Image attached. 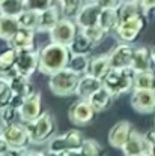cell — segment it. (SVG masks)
I'll list each match as a JSON object with an SVG mask.
<instances>
[{
  "instance_id": "obj_5",
  "label": "cell",
  "mask_w": 155,
  "mask_h": 156,
  "mask_svg": "<svg viewBox=\"0 0 155 156\" xmlns=\"http://www.w3.org/2000/svg\"><path fill=\"white\" fill-rule=\"evenodd\" d=\"M134 71L131 68L128 69H115L112 68V71L107 74V77L104 78V86L115 95V98L127 93L128 90L134 89Z\"/></svg>"
},
{
  "instance_id": "obj_26",
  "label": "cell",
  "mask_w": 155,
  "mask_h": 156,
  "mask_svg": "<svg viewBox=\"0 0 155 156\" xmlns=\"http://www.w3.org/2000/svg\"><path fill=\"white\" fill-rule=\"evenodd\" d=\"M18 30H20V23L17 17L0 15V39H5L8 42Z\"/></svg>"
},
{
  "instance_id": "obj_37",
  "label": "cell",
  "mask_w": 155,
  "mask_h": 156,
  "mask_svg": "<svg viewBox=\"0 0 155 156\" xmlns=\"http://www.w3.org/2000/svg\"><path fill=\"white\" fill-rule=\"evenodd\" d=\"M18 114V110L12 105H8L5 108L0 110V119L3 123H11V122H15V117Z\"/></svg>"
},
{
  "instance_id": "obj_39",
  "label": "cell",
  "mask_w": 155,
  "mask_h": 156,
  "mask_svg": "<svg viewBox=\"0 0 155 156\" xmlns=\"http://www.w3.org/2000/svg\"><path fill=\"white\" fill-rule=\"evenodd\" d=\"M137 3L146 11V12H149V11H152L155 9V0H136Z\"/></svg>"
},
{
  "instance_id": "obj_4",
  "label": "cell",
  "mask_w": 155,
  "mask_h": 156,
  "mask_svg": "<svg viewBox=\"0 0 155 156\" xmlns=\"http://www.w3.org/2000/svg\"><path fill=\"white\" fill-rule=\"evenodd\" d=\"M80 77H81L80 74H77L76 71H72L66 66L57 72H54L53 75H50V81H48L50 92L56 96L74 95L77 92Z\"/></svg>"
},
{
  "instance_id": "obj_14",
  "label": "cell",
  "mask_w": 155,
  "mask_h": 156,
  "mask_svg": "<svg viewBox=\"0 0 155 156\" xmlns=\"http://www.w3.org/2000/svg\"><path fill=\"white\" fill-rule=\"evenodd\" d=\"M102 8L98 5L97 2H90L87 5H83V8L80 9L77 15H76V24L80 29L84 27H90L99 24V15H101Z\"/></svg>"
},
{
  "instance_id": "obj_38",
  "label": "cell",
  "mask_w": 155,
  "mask_h": 156,
  "mask_svg": "<svg viewBox=\"0 0 155 156\" xmlns=\"http://www.w3.org/2000/svg\"><path fill=\"white\" fill-rule=\"evenodd\" d=\"M97 3L101 8H115V9H119V6L124 3V0H97Z\"/></svg>"
},
{
  "instance_id": "obj_7",
  "label": "cell",
  "mask_w": 155,
  "mask_h": 156,
  "mask_svg": "<svg viewBox=\"0 0 155 156\" xmlns=\"http://www.w3.org/2000/svg\"><path fill=\"white\" fill-rule=\"evenodd\" d=\"M3 136L9 143L12 153H21L23 150L27 149L29 144H32L26 123H17V122L3 123Z\"/></svg>"
},
{
  "instance_id": "obj_25",
  "label": "cell",
  "mask_w": 155,
  "mask_h": 156,
  "mask_svg": "<svg viewBox=\"0 0 155 156\" xmlns=\"http://www.w3.org/2000/svg\"><path fill=\"white\" fill-rule=\"evenodd\" d=\"M8 81H9V84H11V87H12V90H14L15 95H21V96L27 98V96H30L32 93H35L33 92V86L29 81V77H24L21 74H17V75L11 77Z\"/></svg>"
},
{
  "instance_id": "obj_23",
  "label": "cell",
  "mask_w": 155,
  "mask_h": 156,
  "mask_svg": "<svg viewBox=\"0 0 155 156\" xmlns=\"http://www.w3.org/2000/svg\"><path fill=\"white\" fill-rule=\"evenodd\" d=\"M151 58H152V51H151V48H146V47L134 48L133 62H131V69H133L134 72L149 71Z\"/></svg>"
},
{
  "instance_id": "obj_3",
  "label": "cell",
  "mask_w": 155,
  "mask_h": 156,
  "mask_svg": "<svg viewBox=\"0 0 155 156\" xmlns=\"http://www.w3.org/2000/svg\"><path fill=\"white\" fill-rule=\"evenodd\" d=\"M84 141L83 134L77 129L66 131L65 134L50 140L48 153L51 155H81V144Z\"/></svg>"
},
{
  "instance_id": "obj_30",
  "label": "cell",
  "mask_w": 155,
  "mask_h": 156,
  "mask_svg": "<svg viewBox=\"0 0 155 156\" xmlns=\"http://www.w3.org/2000/svg\"><path fill=\"white\" fill-rule=\"evenodd\" d=\"M62 15L66 18H76L80 9L84 5V0H57Z\"/></svg>"
},
{
  "instance_id": "obj_17",
  "label": "cell",
  "mask_w": 155,
  "mask_h": 156,
  "mask_svg": "<svg viewBox=\"0 0 155 156\" xmlns=\"http://www.w3.org/2000/svg\"><path fill=\"white\" fill-rule=\"evenodd\" d=\"M102 86H104L102 80H99V78L94 77V75H90V74L86 72V74H83V75L80 77L76 95H77L78 98H81V99H89V98L92 96L98 89H101Z\"/></svg>"
},
{
  "instance_id": "obj_32",
  "label": "cell",
  "mask_w": 155,
  "mask_h": 156,
  "mask_svg": "<svg viewBox=\"0 0 155 156\" xmlns=\"http://www.w3.org/2000/svg\"><path fill=\"white\" fill-rule=\"evenodd\" d=\"M89 58L87 54H71V58L68 62V68L76 71L77 74L83 75L87 72V68H89Z\"/></svg>"
},
{
  "instance_id": "obj_2",
  "label": "cell",
  "mask_w": 155,
  "mask_h": 156,
  "mask_svg": "<svg viewBox=\"0 0 155 156\" xmlns=\"http://www.w3.org/2000/svg\"><path fill=\"white\" fill-rule=\"evenodd\" d=\"M71 54L72 53H71L69 47L51 41L39 51L38 71L44 75H53L54 72L68 66Z\"/></svg>"
},
{
  "instance_id": "obj_28",
  "label": "cell",
  "mask_w": 155,
  "mask_h": 156,
  "mask_svg": "<svg viewBox=\"0 0 155 156\" xmlns=\"http://www.w3.org/2000/svg\"><path fill=\"white\" fill-rule=\"evenodd\" d=\"M26 9L24 0H0V15L18 17Z\"/></svg>"
},
{
  "instance_id": "obj_21",
  "label": "cell",
  "mask_w": 155,
  "mask_h": 156,
  "mask_svg": "<svg viewBox=\"0 0 155 156\" xmlns=\"http://www.w3.org/2000/svg\"><path fill=\"white\" fill-rule=\"evenodd\" d=\"M112 71V63H110V56H98V57L90 58L89 62V68H87V74L94 75L104 81V78L107 77V74Z\"/></svg>"
},
{
  "instance_id": "obj_27",
  "label": "cell",
  "mask_w": 155,
  "mask_h": 156,
  "mask_svg": "<svg viewBox=\"0 0 155 156\" xmlns=\"http://www.w3.org/2000/svg\"><path fill=\"white\" fill-rule=\"evenodd\" d=\"M20 27L23 29H29V30H38V23H39V11L35 9H24L18 17Z\"/></svg>"
},
{
  "instance_id": "obj_35",
  "label": "cell",
  "mask_w": 155,
  "mask_h": 156,
  "mask_svg": "<svg viewBox=\"0 0 155 156\" xmlns=\"http://www.w3.org/2000/svg\"><path fill=\"white\" fill-rule=\"evenodd\" d=\"M101 153V149H99V144H98L95 140H84L83 144H81V155H87V156H97Z\"/></svg>"
},
{
  "instance_id": "obj_20",
  "label": "cell",
  "mask_w": 155,
  "mask_h": 156,
  "mask_svg": "<svg viewBox=\"0 0 155 156\" xmlns=\"http://www.w3.org/2000/svg\"><path fill=\"white\" fill-rule=\"evenodd\" d=\"M15 60H17V50L9 48L0 54V78L9 80L11 77L17 75L15 69Z\"/></svg>"
},
{
  "instance_id": "obj_12",
  "label": "cell",
  "mask_w": 155,
  "mask_h": 156,
  "mask_svg": "<svg viewBox=\"0 0 155 156\" xmlns=\"http://www.w3.org/2000/svg\"><path fill=\"white\" fill-rule=\"evenodd\" d=\"M131 107L137 113L149 114L155 111V90H140L134 89L131 95Z\"/></svg>"
},
{
  "instance_id": "obj_44",
  "label": "cell",
  "mask_w": 155,
  "mask_h": 156,
  "mask_svg": "<svg viewBox=\"0 0 155 156\" xmlns=\"http://www.w3.org/2000/svg\"><path fill=\"white\" fill-rule=\"evenodd\" d=\"M154 128H155V117H154Z\"/></svg>"
},
{
  "instance_id": "obj_45",
  "label": "cell",
  "mask_w": 155,
  "mask_h": 156,
  "mask_svg": "<svg viewBox=\"0 0 155 156\" xmlns=\"http://www.w3.org/2000/svg\"><path fill=\"white\" fill-rule=\"evenodd\" d=\"M89 2H97V0H89Z\"/></svg>"
},
{
  "instance_id": "obj_16",
  "label": "cell",
  "mask_w": 155,
  "mask_h": 156,
  "mask_svg": "<svg viewBox=\"0 0 155 156\" xmlns=\"http://www.w3.org/2000/svg\"><path fill=\"white\" fill-rule=\"evenodd\" d=\"M133 54H134V48L131 45L119 44L116 48L109 54L112 68H115V69H128V68H131Z\"/></svg>"
},
{
  "instance_id": "obj_34",
  "label": "cell",
  "mask_w": 155,
  "mask_h": 156,
  "mask_svg": "<svg viewBox=\"0 0 155 156\" xmlns=\"http://www.w3.org/2000/svg\"><path fill=\"white\" fill-rule=\"evenodd\" d=\"M81 33L86 36V38H89L94 44H98V42H101L104 36L107 35V32L99 26V24H95V26H90V27H84V29H81Z\"/></svg>"
},
{
  "instance_id": "obj_29",
  "label": "cell",
  "mask_w": 155,
  "mask_h": 156,
  "mask_svg": "<svg viewBox=\"0 0 155 156\" xmlns=\"http://www.w3.org/2000/svg\"><path fill=\"white\" fill-rule=\"evenodd\" d=\"M134 89L155 90V74L151 71H142L134 74Z\"/></svg>"
},
{
  "instance_id": "obj_43",
  "label": "cell",
  "mask_w": 155,
  "mask_h": 156,
  "mask_svg": "<svg viewBox=\"0 0 155 156\" xmlns=\"http://www.w3.org/2000/svg\"><path fill=\"white\" fill-rule=\"evenodd\" d=\"M152 155L155 156V143H154V144H152Z\"/></svg>"
},
{
  "instance_id": "obj_9",
  "label": "cell",
  "mask_w": 155,
  "mask_h": 156,
  "mask_svg": "<svg viewBox=\"0 0 155 156\" xmlns=\"http://www.w3.org/2000/svg\"><path fill=\"white\" fill-rule=\"evenodd\" d=\"M120 150L127 156H146L152 155V144L148 141L145 134H140L134 129Z\"/></svg>"
},
{
  "instance_id": "obj_41",
  "label": "cell",
  "mask_w": 155,
  "mask_h": 156,
  "mask_svg": "<svg viewBox=\"0 0 155 156\" xmlns=\"http://www.w3.org/2000/svg\"><path fill=\"white\" fill-rule=\"evenodd\" d=\"M3 136V122H0V138Z\"/></svg>"
},
{
  "instance_id": "obj_42",
  "label": "cell",
  "mask_w": 155,
  "mask_h": 156,
  "mask_svg": "<svg viewBox=\"0 0 155 156\" xmlns=\"http://www.w3.org/2000/svg\"><path fill=\"white\" fill-rule=\"evenodd\" d=\"M151 51H152V56H154V57H155V45H154V47H152V48H151Z\"/></svg>"
},
{
  "instance_id": "obj_6",
  "label": "cell",
  "mask_w": 155,
  "mask_h": 156,
  "mask_svg": "<svg viewBox=\"0 0 155 156\" xmlns=\"http://www.w3.org/2000/svg\"><path fill=\"white\" fill-rule=\"evenodd\" d=\"M26 126H27L32 144H41V143L47 141L54 134V129H56L54 117L48 111H42V114L38 119H35L33 122L26 123Z\"/></svg>"
},
{
  "instance_id": "obj_31",
  "label": "cell",
  "mask_w": 155,
  "mask_h": 156,
  "mask_svg": "<svg viewBox=\"0 0 155 156\" xmlns=\"http://www.w3.org/2000/svg\"><path fill=\"white\" fill-rule=\"evenodd\" d=\"M92 47H94V42L80 32V33H77L76 39L72 41V44L69 45V50L72 54H87Z\"/></svg>"
},
{
  "instance_id": "obj_13",
  "label": "cell",
  "mask_w": 155,
  "mask_h": 156,
  "mask_svg": "<svg viewBox=\"0 0 155 156\" xmlns=\"http://www.w3.org/2000/svg\"><path fill=\"white\" fill-rule=\"evenodd\" d=\"M20 119L24 123L33 122L35 119H38L42 114V102H41V95L39 93H32L30 96L24 99L23 105L18 110Z\"/></svg>"
},
{
  "instance_id": "obj_18",
  "label": "cell",
  "mask_w": 155,
  "mask_h": 156,
  "mask_svg": "<svg viewBox=\"0 0 155 156\" xmlns=\"http://www.w3.org/2000/svg\"><path fill=\"white\" fill-rule=\"evenodd\" d=\"M33 32L35 30H29V29H23L20 27V30L8 41L9 47L14 50H35V39H33Z\"/></svg>"
},
{
  "instance_id": "obj_24",
  "label": "cell",
  "mask_w": 155,
  "mask_h": 156,
  "mask_svg": "<svg viewBox=\"0 0 155 156\" xmlns=\"http://www.w3.org/2000/svg\"><path fill=\"white\" fill-rule=\"evenodd\" d=\"M99 26L107 32H116L119 26V11L115 8H102L99 15Z\"/></svg>"
},
{
  "instance_id": "obj_36",
  "label": "cell",
  "mask_w": 155,
  "mask_h": 156,
  "mask_svg": "<svg viewBox=\"0 0 155 156\" xmlns=\"http://www.w3.org/2000/svg\"><path fill=\"white\" fill-rule=\"evenodd\" d=\"M26 9H35V11H44L54 5V0H24Z\"/></svg>"
},
{
  "instance_id": "obj_15",
  "label": "cell",
  "mask_w": 155,
  "mask_h": 156,
  "mask_svg": "<svg viewBox=\"0 0 155 156\" xmlns=\"http://www.w3.org/2000/svg\"><path fill=\"white\" fill-rule=\"evenodd\" d=\"M134 131L133 125L128 120H120L109 131V144L115 149H122L124 144L127 143L128 136L131 135V132Z\"/></svg>"
},
{
  "instance_id": "obj_11",
  "label": "cell",
  "mask_w": 155,
  "mask_h": 156,
  "mask_svg": "<svg viewBox=\"0 0 155 156\" xmlns=\"http://www.w3.org/2000/svg\"><path fill=\"white\" fill-rule=\"evenodd\" d=\"M39 68V53L35 50H20L17 51V60H15V69L17 72L24 75V77H30L33 75L35 71H38Z\"/></svg>"
},
{
  "instance_id": "obj_33",
  "label": "cell",
  "mask_w": 155,
  "mask_h": 156,
  "mask_svg": "<svg viewBox=\"0 0 155 156\" xmlns=\"http://www.w3.org/2000/svg\"><path fill=\"white\" fill-rule=\"evenodd\" d=\"M14 98V90L8 80L0 78V110L11 105V101Z\"/></svg>"
},
{
  "instance_id": "obj_22",
  "label": "cell",
  "mask_w": 155,
  "mask_h": 156,
  "mask_svg": "<svg viewBox=\"0 0 155 156\" xmlns=\"http://www.w3.org/2000/svg\"><path fill=\"white\" fill-rule=\"evenodd\" d=\"M113 99H115V95H113L105 86H102V87L98 89L97 92L89 98L87 101L90 102V105L94 107V110H95L97 113H101V111H105V110L110 107V104H112Z\"/></svg>"
},
{
  "instance_id": "obj_40",
  "label": "cell",
  "mask_w": 155,
  "mask_h": 156,
  "mask_svg": "<svg viewBox=\"0 0 155 156\" xmlns=\"http://www.w3.org/2000/svg\"><path fill=\"white\" fill-rule=\"evenodd\" d=\"M149 71L155 74V57H154V56H152V58H151V66H149Z\"/></svg>"
},
{
  "instance_id": "obj_10",
  "label": "cell",
  "mask_w": 155,
  "mask_h": 156,
  "mask_svg": "<svg viewBox=\"0 0 155 156\" xmlns=\"http://www.w3.org/2000/svg\"><path fill=\"white\" fill-rule=\"evenodd\" d=\"M77 36V24L72 23L69 18H60L57 24L50 30V39L62 45L69 47L72 41Z\"/></svg>"
},
{
  "instance_id": "obj_1",
  "label": "cell",
  "mask_w": 155,
  "mask_h": 156,
  "mask_svg": "<svg viewBox=\"0 0 155 156\" xmlns=\"http://www.w3.org/2000/svg\"><path fill=\"white\" fill-rule=\"evenodd\" d=\"M117 35L124 42H133L146 24V11L136 0H124L119 6Z\"/></svg>"
},
{
  "instance_id": "obj_8",
  "label": "cell",
  "mask_w": 155,
  "mask_h": 156,
  "mask_svg": "<svg viewBox=\"0 0 155 156\" xmlns=\"http://www.w3.org/2000/svg\"><path fill=\"white\" fill-rule=\"evenodd\" d=\"M97 114V111L94 110V107L90 105V102L87 99H78L76 101L69 110H68V119L71 123L77 125V126H84V125H89L94 117Z\"/></svg>"
},
{
  "instance_id": "obj_19",
  "label": "cell",
  "mask_w": 155,
  "mask_h": 156,
  "mask_svg": "<svg viewBox=\"0 0 155 156\" xmlns=\"http://www.w3.org/2000/svg\"><path fill=\"white\" fill-rule=\"evenodd\" d=\"M60 8L56 5L39 11V23H38V32H50L59 21H60Z\"/></svg>"
}]
</instances>
